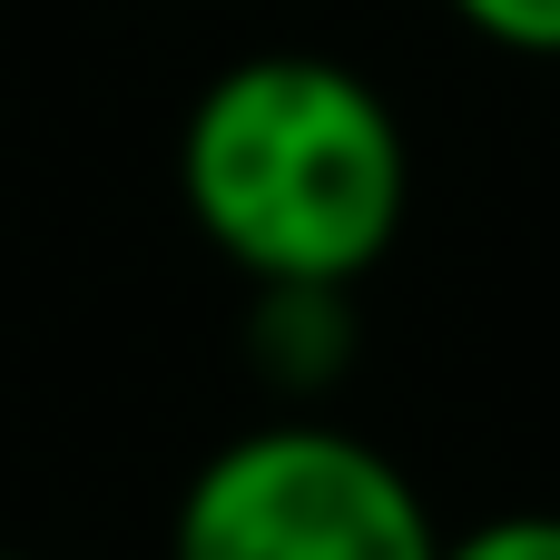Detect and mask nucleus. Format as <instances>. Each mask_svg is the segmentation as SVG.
Instances as JSON below:
<instances>
[{
  "instance_id": "423d86ee",
  "label": "nucleus",
  "mask_w": 560,
  "mask_h": 560,
  "mask_svg": "<svg viewBox=\"0 0 560 560\" xmlns=\"http://www.w3.org/2000/svg\"><path fill=\"white\" fill-rule=\"evenodd\" d=\"M0 560H30V551H0Z\"/></svg>"
},
{
  "instance_id": "f03ea898",
  "label": "nucleus",
  "mask_w": 560,
  "mask_h": 560,
  "mask_svg": "<svg viewBox=\"0 0 560 560\" xmlns=\"http://www.w3.org/2000/svg\"><path fill=\"white\" fill-rule=\"evenodd\" d=\"M443 522L423 512L413 472L325 423L276 413L236 443H217L167 522V560H433Z\"/></svg>"
},
{
  "instance_id": "7ed1b4c3",
  "label": "nucleus",
  "mask_w": 560,
  "mask_h": 560,
  "mask_svg": "<svg viewBox=\"0 0 560 560\" xmlns=\"http://www.w3.org/2000/svg\"><path fill=\"white\" fill-rule=\"evenodd\" d=\"M246 354H256L266 384H285V394H325V384L354 364V315H345L335 285H256Z\"/></svg>"
},
{
  "instance_id": "f257e3e1",
  "label": "nucleus",
  "mask_w": 560,
  "mask_h": 560,
  "mask_svg": "<svg viewBox=\"0 0 560 560\" xmlns=\"http://www.w3.org/2000/svg\"><path fill=\"white\" fill-rule=\"evenodd\" d=\"M177 197L246 285L354 295L413 217V138L354 59L246 49L177 118Z\"/></svg>"
},
{
  "instance_id": "20e7f679",
  "label": "nucleus",
  "mask_w": 560,
  "mask_h": 560,
  "mask_svg": "<svg viewBox=\"0 0 560 560\" xmlns=\"http://www.w3.org/2000/svg\"><path fill=\"white\" fill-rule=\"evenodd\" d=\"M443 10L512 59H560V0H443Z\"/></svg>"
},
{
  "instance_id": "39448f33",
  "label": "nucleus",
  "mask_w": 560,
  "mask_h": 560,
  "mask_svg": "<svg viewBox=\"0 0 560 560\" xmlns=\"http://www.w3.org/2000/svg\"><path fill=\"white\" fill-rule=\"evenodd\" d=\"M433 560H560V512H492L472 532H443Z\"/></svg>"
}]
</instances>
